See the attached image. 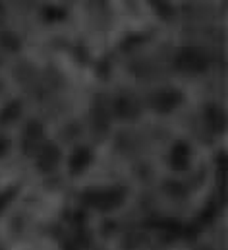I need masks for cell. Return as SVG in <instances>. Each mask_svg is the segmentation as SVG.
Instances as JSON below:
<instances>
[{
	"label": "cell",
	"instance_id": "cell-16",
	"mask_svg": "<svg viewBox=\"0 0 228 250\" xmlns=\"http://www.w3.org/2000/svg\"><path fill=\"white\" fill-rule=\"evenodd\" d=\"M0 62H2V59H0Z\"/></svg>",
	"mask_w": 228,
	"mask_h": 250
},
{
	"label": "cell",
	"instance_id": "cell-1",
	"mask_svg": "<svg viewBox=\"0 0 228 250\" xmlns=\"http://www.w3.org/2000/svg\"><path fill=\"white\" fill-rule=\"evenodd\" d=\"M174 64L178 70H182L186 74H199V72H205L209 68V55L203 49L186 47V49L178 51Z\"/></svg>",
	"mask_w": 228,
	"mask_h": 250
},
{
	"label": "cell",
	"instance_id": "cell-12",
	"mask_svg": "<svg viewBox=\"0 0 228 250\" xmlns=\"http://www.w3.org/2000/svg\"><path fill=\"white\" fill-rule=\"evenodd\" d=\"M93 125L99 132H107L109 128V115L105 113V109H95L93 113Z\"/></svg>",
	"mask_w": 228,
	"mask_h": 250
},
{
	"label": "cell",
	"instance_id": "cell-3",
	"mask_svg": "<svg viewBox=\"0 0 228 250\" xmlns=\"http://www.w3.org/2000/svg\"><path fill=\"white\" fill-rule=\"evenodd\" d=\"M180 101H182V95L176 89H161L153 93V97L149 99L151 107L159 113H171L180 105Z\"/></svg>",
	"mask_w": 228,
	"mask_h": 250
},
{
	"label": "cell",
	"instance_id": "cell-5",
	"mask_svg": "<svg viewBox=\"0 0 228 250\" xmlns=\"http://www.w3.org/2000/svg\"><path fill=\"white\" fill-rule=\"evenodd\" d=\"M60 161V149L55 147L53 144H47L39 149V159H37V165L41 171H53Z\"/></svg>",
	"mask_w": 228,
	"mask_h": 250
},
{
	"label": "cell",
	"instance_id": "cell-7",
	"mask_svg": "<svg viewBox=\"0 0 228 250\" xmlns=\"http://www.w3.org/2000/svg\"><path fill=\"white\" fill-rule=\"evenodd\" d=\"M114 111H116V115L122 117V119H133V117H137L139 107H137V103H135L132 97H120V99H116V103H114Z\"/></svg>",
	"mask_w": 228,
	"mask_h": 250
},
{
	"label": "cell",
	"instance_id": "cell-8",
	"mask_svg": "<svg viewBox=\"0 0 228 250\" xmlns=\"http://www.w3.org/2000/svg\"><path fill=\"white\" fill-rule=\"evenodd\" d=\"M89 163H91V151L85 149V147H79V149L72 155V159H70V169H72L74 173H81Z\"/></svg>",
	"mask_w": 228,
	"mask_h": 250
},
{
	"label": "cell",
	"instance_id": "cell-13",
	"mask_svg": "<svg viewBox=\"0 0 228 250\" xmlns=\"http://www.w3.org/2000/svg\"><path fill=\"white\" fill-rule=\"evenodd\" d=\"M43 16L49 20V21H57V20H62L66 16V12L58 6H45L43 8Z\"/></svg>",
	"mask_w": 228,
	"mask_h": 250
},
{
	"label": "cell",
	"instance_id": "cell-2",
	"mask_svg": "<svg viewBox=\"0 0 228 250\" xmlns=\"http://www.w3.org/2000/svg\"><path fill=\"white\" fill-rule=\"evenodd\" d=\"M122 200H124V190H120V188L95 190V192L85 194V202L91 204L93 208H99V209H111V208H116L118 204H122Z\"/></svg>",
	"mask_w": 228,
	"mask_h": 250
},
{
	"label": "cell",
	"instance_id": "cell-14",
	"mask_svg": "<svg viewBox=\"0 0 228 250\" xmlns=\"http://www.w3.org/2000/svg\"><path fill=\"white\" fill-rule=\"evenodd\" d=\"M6 147H8L6 140H2V138H0V155H4V153H6Z\"/></svg>",
	"mask_w": 228,
	"mask_h": 250
},
{
	"label": "cell",
	"instance_id": "cell-15",
	"mask_svg": "<svg viewBox=\"0 0 228 250\" xmlns=\"http://www.w3.org/2000/svg\"><path fill=\"white\" fill-rule=\"evenodd\" d=\"M4 16V6H2V2H0V18Z\"/></svg>",
	"mask_w": 228,
	"mask_h": 250
},
{
	"label": "cell",
	"instance_id": "cell-4",
	"mask_svg": "<svg viewBox=\"0 0 228 250\" xmlns=\"http://www.w3.org/2000/svg\"><path fill=\"white\" fill-rule=\"evenodd\" d=\"M45 146V130L39 123H29L23 130V151L35 153Z\"/></svg>",
	"mask_w": 228,
	"mask_h": 250
},
{
	"label": "cell",
	"instance_id": "cell-6",
	"mask_svg": "<svg viewBox=\"0 0 228 250\" xmlns=\"http://www.w3.org/2000/svg\"><path fill=\"white\" fill-rule=\"evenodd\" d=\"M190 163V147L186 144H176L171 151V165L176 171L186 169Z\"/></svg>",
	"mask_w": 228,
	"mask_h": 250
},
{
	"label": "cell",
	"instance_id": "cell-9",
	"mask_svg": "<svg viewBox=\"0 0 228 250\" xmlns=\"http://www.w3.org/2000/svg\"><path fill=\"white\" fill-rule=\"evenodd\" d=\"M21 49V41L12 31H0V51L2 53H18Z\"/></svg>",
	"mask_w": 228,
	"mask_h": 250
},
{
	"label": "cell",
	"instance_id": "cell-11",
	"mask_svg": "<svg viewBox=\"0 0 228 250\" xmlns=\"http://www.w3.org/2000/svg\"><path fill=\"white\" fill-rule=\"evenodd\" d=\"M207 123L215 130H223L225 128V113L221 109H217V107H211L207 111Z\"/></svg>",
	"mask_w": 228,
	"mask_h": 250
},
{
	"label": "cell",
	"instance_id": "cell-10",
	"mask_svg": "<svg viewBox=\"0 0 228 250\" xmlns=\"http://www.w3.org/2000/svg\"><path fill=\"white\" fill-rule=\"evenodd\" d=\"M19 113H21V105H19V101H12V103H8V105L4 107V111L0 113V125H10V123H14V121L19 117Z\"/></svg>",
	"mask_w": 228,
	"mask_h": 250
}]
</instances>
